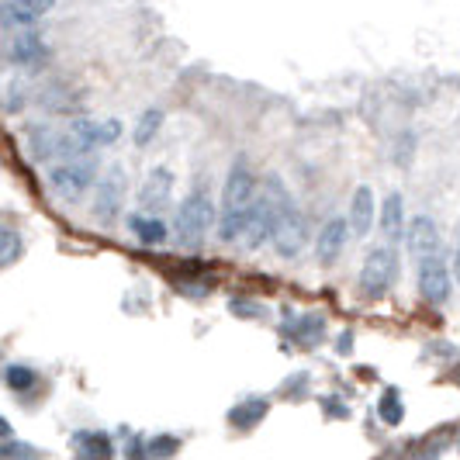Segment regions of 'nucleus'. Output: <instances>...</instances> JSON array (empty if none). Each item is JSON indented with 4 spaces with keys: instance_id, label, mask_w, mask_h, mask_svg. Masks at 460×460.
Segmentation results:
<instances>
[{
    "instance_id": "nucleus-1",
    "label": "nucleus",
    "mask_w": 460,
    "mask_h": 460,
    "mask_svg": "<svg viewBox=\"0 0 460 460\" xmlns=\"http://www.w3.org/2000/svg\"><path fill=\"white\" fill-rule=\"evenodd\" d=\"M267 184H270V187H267V198H270L274 215H277L274 246H277V253L284 256V260H295V256L305 250V243H308V226H305V215H301L298 201L288 194V187L280 184V177H270Z\"/></svg>"
},
{
    "instance_id": "nucleus-2",
    "label": "nucleus",
    "mask_w": 460,
    "mask_h": 460,
    "mask_svg": "<svg viewBox=\"0 0 460 460\" xmlns=\"http://www.w3.org/2000/svg\"><path fill=\"white\" fill-rule=\"evenodd\" d=\"M211 222H215V201H211V194H208L205 187L198 184L184 198L181 211H177V222H173L177 239L184 243L187 250H198V246L205 243Z\"/></svg>"
},
{
    "instance_id": "nucleus-3",
    "label": "nucleus",
    "mask_w": 460,
    "mask_h": 460,
    "mask_svg": "<svg viewBox=\"0 0 460 460\" xmlns=\"http://www.w3.org/2000/svg\"><path fill=\"white\" fill-rule=\"evenodd\" d=\"M398 270H402V263H398L394 246H374L360 267V295L367 301L385 298L398 280Z\"/></svg>"
},
{
    "instance_id": "nucleus-4",
    "label": "nucleus",
    "mask_w": 460,
    "mask_h": 460,
    "mask_svg": "<svg viewBox=\"0 0 460 460\" xmlns=\"http://www.w3.org/2000/svg\"><path fill=\"white\" fill-rule=\"evenodd\" d=\"M93 177H97V163H93L91 153H87V156H66V163L52 166L49 184H52V190H56L59 198L76 201V198L87 194V187L93 184Z\"/></svg>"
},
{
    "instance_id": "nucleus-5",
    "label": "nucleus",
    "mask_w": 460,
    "mask_h": 460,
    "mask_svg": "<svg viewBox=\"0 0 460 460\" xmlns=\"http://www.w3.org/2000/svg\"><path fill=\"white\" fill-rule=\"evenodd\" d=\"M415 288H419V298L426 305H447L450 291H454V274L447 267V260L439 253H429L419 260V274H415Z\"/></svg>"
},
{
    "instance_id": "nucleus-6",
    "label": "nucleus",
    "mask_w": 460,
    "mask_h": 460,
    "mask_svg": "<svg viewBox=\"0 0 460 460\" xmlns=\"http://www.w3.org/2000/svg\"><path fill=\"white\" fill-rule=\"evenodd\" d=\"M256 194V177L250 170V163L243 156H235L229 166V177L222 187V211H235V208H246Z\"/></svg>"
},
{
    "instance_id": "nucleus-7",
    "label": "nucleus",
    "mask_w": 460,
    "mask_h": 460,
    "mask_svg": "<svg viewBox=\"0 0 460 460\" xmlns=\"http://www.w3.org/2000/svg\"><path fill=\"white\" fill-rule=\"evenodd\" d=\"M277 232V215L270 198H260V201H250V211H246V229H243V239L250 250H263L267 243H274Z\"/></svg>"
},
{
    "instance_id": "nucleus-8",
    "label": "nucleus",
    "mask_w": 460,
    "mask_h": 460,
    "mask_svg": "<svg viewBox=\"0 0 460 460\" xmlns=\"http://www.w3.org/2000/svg\"><path fill=\"white\" fill-rule=\"evenodd\" d=\"M121 201H125V173L111 170L101 187H97V201H93V215L101 226H111L118 215H121Z\"/></svg>"
},
{
    "instance_id": "nucleus-9",
    "label": "nucleus",
    "mask_w": 460,
    "mask_h": 460,
    "mask_svg": "<svg viewBox=\"0 0 460 460\" xmlns=\"http://www.w3.org/2000/svg\"><path fill=\"white\" fill-rule=\"evenodd\" d=\"M346 243H349V222H346L343 215L329 218L323 229H319V235H315V256H319V263L332 267L343 256Z\"/></svg>"
},
{
    "instance_id": "nucleus-10",
    "label": "nucleus",
    "mask_w": 460,
    "mask_h": 460,
    "mask_svg": "<svg viewBox=\"0 0 460 460\" xmlns=\"http://www.w3.org/2000/svg\"><path fill=\"white\" fill-rule=\"evenodd\" d=\"M405 239H409V253L415 260L429 253H439V229L429 215H415L412 222L405 226Z\"/></svg>"
},
{
    "instance_id": "nucleus-11",
    "label": "nucleus",
    "mask_w": 460,
    "mask_h": 460,
    "mask_svg": "<svg viewBox=\"0 0 460 460\" xmlns=\"http://www.w3.org/2000/svg\"><path fill=\"white\" fill-rule=\"evenodd\" d=\"M374 218H377V201H374V190L367 184H360L353 190V198H349V211H346V222H349V232L353 235H367L370 226H374Z\"/></svg>"
},
{
    "instance_id": "nucleus-12",
    "label": "nucleus",
    "mask_w": 460,
    "mask_h": 460,
    "mask_svg": "<svg viewBox=\"0 0 460 460\" xmlns=\"http://www.w3.org/2000/svg\"><path fill=\"white\" fill-rule=\"evenodd\" d=\"M56 0H4L0 4V24L11 28H31L46 11H52Z\"/></svg>"
},
{
    "instance_id": "nucleus-13",
    "label": "nucleus",
    "mask_w": 460,
    "mask_h": 460,
    "mask_svg": "<svg viewBox=\"0 0 460 460\" xmlns=\"http://www.w3.org/2000/svg\"><path fill=\"white\" fill-rule=\"evenodd\" d=\"M170 194H173V173L170 170H153L149 181L138 187V205L153 215H160L163 208L170 205Z\"/></svg>"
},
{
    "instance_id": "nucleus-14",
    "label": "nucleus",
    "mask_w": 460,
    "mask_h": 460,
    "mask_svg": "<svg viewBox=\"0 0 460 460\" xmlns=\"http://www.w3.org/2000/svg\"><path fill=\"white\" fill-rule=\"evenodd\" d=\"M267 412H270V402L260 398V394H250V398H243L229 412V426L239 429V433H250V429H256L267 419Z\"/></svg>"
},
{
    "instance_id": "nucleus-15",
    "label": "nucleus",
    "mask_w": 460,
    "mask_h": 460,
    "mask_svg": "<svg viewBox=\"0 0 460 460\" xmlns=\"http://www.w3.org/2000/svg\"><path fill=\"white\" fill-rule=\"evenodd\" d=\"M128 229L136 232V239L142 246H163L166 243V222H163L160 215H153V211H138V215H128Z\"/></svg>"
},
{
    "instance_id": "nucleus-16",
    "label": "nucleus",
    "mask_w": 460,
    "mask_h": 460,
    "mask_svg": "<svg viewBox=\"0 0 460 460\" xmlns=\"http://www.w3.org/2000/svg\"><path fill=\"white\" fill-rule=\"evenodd\" d=\"M377 222H381V232L388 235V243H398L405 235V201H402V194H388L385 198Z\"/></svg>"
},
{
    "instance_id": "nucleus-17",
    "label": "nucleus",
    "mask_w": 460,
    "mask_h": 460,
    "mask_svg": "<svg viewBox=\"0 0 460 460\" xmlns=\"http://www.w3.org/2000/svg\"><path fill=\"white\" fill-rule=\"evenodd\" d=\"M73 450L80 457H111L115 454V443H111L108 433H101V429H80V433H73Z\"/></svg>"
},
{
    "instance_id": "nucleus-18",
    "label": "nucleus",
    "mask_w": 460,
    "mask_h": 460,
    "mask_svg": "<svg viewBox=\"0 0 460 460\" xmlns=\"http://www.w3.org/2000/svg\"><path fill=\"white\" fill-rule=\"evenodd\" d=\"M46 42L35 35V31H24L14 39V46H11V59L18 63V66H39L42 59H46Z\"/></svg>"
},
{
    "instance_id": "nucleus-19",
    "label": "nucleus",
    "mask_w": 460,
    "mask_h": 460,
    "mask_svg": "<svg viewBox=\"0 0 460 460\" xmlns=\"http://www.w3.org/2000/svg\"><path fill=\"white\" fill-rule=\"evenodd\" d=\"M377 419L385 426H402L405 422V402H402V394L394 392V388H388L377 398Z\"/></svg>"
},
{
    "instance_id": "nucleus-20",
    "label": "nucleus",
    "mask_w": 460,
    "mask_h": 460,
    "mask_svg": "<svg viewBox=\"0 0 460 460\" xmlns=\"http://www.w3.org/2000/svg\"><path fill=\"white\" fill-rule=\"evenodd\" d=\"M163 128V111L160 108H146L142 115H138L136 121V132H132V138H136V146H149L153 138H156V132Z\"/></svg>"
},
{
    "instance_id": "nucleus-21",
    "label": "nucleus",
    "mask_w": 460,
    "mask_h": 460,
    "mask_svg": "<svg viewBox=\"0 0 460 460\" xmlns=\"http://www.w3.org/2000/svg\"><path fill=\"white\" fill-rule=\"evenodd\" d=\"M246 208H235V211H222V218H218V235L226 239V243H235V239H243V229H246Z\"/></svg>"
},
{
    "instance_id": "nucleus-22",
    "label": "nucleus",
    "mask_w": 460,
    "mask_h": 460,
    "mask_svg": "<svg viewBox=\"0 0 460 460\" xmlns=\"http://www.w3.org/2000/svg\"><path fill=\"white\" fill-rule=\"evenodd\" d=\"M291 332H295V340H298V343H305V346L319 343V340L325 336V319H323V315H301L298 325H295Z\"/></svg>"
},
{
    "instance_id": "nucleus-23",
    "label": "nucleus",
    "mask_w": 460,
    "mask_h": 460,
    "mask_svg": "<svg viewBox=\"0 0 460 460\" xmlns=\"http://www.w3.org/2000/svg\"><path fill=\"white\" fill-rule=\"evenodd\" d=\"M22 250H24L22 235L11 229V226H0V267H11L22 256Z\"/></svg>"
},
{
    "instance_id": "nucleus-24",
    "label": "nucleus",
    "mask_w": 460,
    "mask_h": 460,
    "mask_svg": "<svg viewBox=\"0 0 460 460\" xmlns=\"http://www.w3.org/2000/svg\"><path fill=\"white\" fill-rule=\"evenodd\" d=\"M4 381H7V388H14V392H28L35 381H39V374L31 367H7V374H4Z\"/></svg>"
},
{
    "instance_id": "nucleus-25",
    "label": "nucleus",
    "mask_w": 460,
    "mask_h": 460,
    "mask_svg": "<svg viewBox=\"0 0 460 460\" xmlns=\"http://www.w3.org/2000/svg\"><path fill=\"white\" fill-rule=\"evenodd\" d=\"M177 447H181V437H170V433H163V437H156L153 443H149V457H170V454H177Z\"/></svg>"
},
{
    "instance_id": "nucleus-26",
    "label": "nucleus",
    "mask_w": 460,
    "mask_h": 460,
    "mask_svg": "<svg viewBox=\"0 0 460 460\" xmlns=\"http://www.w3.org/2000/svg\"><path fill=\"white\" fill-rule=\"evenodd\" d=\"M229 312L232 315H239V319H256V315H263V308L250 298H232L229 301Z\"/></svg>"
},
{
    "instance_id": "nucleus-27",
    "label": "nucleus",
    "mask_w": 460,
    "mask_h": 460,
    "mask_svg": "<svg viewBox=\"0 0 460 460\" xmlns=\"http://www.w3.org/2000/svg\"><path fill=\"white\" fill-rule=\"evenodd\" d=\"M39 450L35 447H24V443H4L0 447V457H35Z\"/></svg>"
},
{
    "instance_id": "nucleus-28",
    "label": "nucleus",
    "mask_w": 460,
    "mask_h": 460,
    "mask_svg": "<svg viewBox=\"0 0 460 460\" xmlns=\"http://www.w3.org/2000/svg\"><path fill=\"white\" fill-rule=\"evenodd\" d=\"M325 412L332 415V419H349V409H346L340 398H323Z\"/></svg>"
},
{
    "instance_id": "nucleus-29",
    "label": "nucleus",
    "mask_w": 460,
    "mask_h": 460,
    "mask_svg": "<svg viewBox=\"0 0 460 460\" xmlns=\"http://www.w3.org/2000/svg\"><path fill=\"white\" fill-rule=\"evenodd\" d=\"M450 274L460 284V232H457V246H454V263H450Z\"/></svg>"
},
{
    "instance_id": "nucleus-30",
    "label": "nucleus",
    "mask_w": 460,
    "mask_h": 460,
    "mask_svg": "<svg viewBox=\"0 0 460 460\" xmlns=\"http://www.w3.org/2000/svg\"><path fill=\"white\" fill-rule=\"evenodd\" d=\"M346 346H353V340H349V336H346V332H343V336H340V353H343Z\"/></svg>"
},
{
    "instance_id": "nucleus-31",
    "label": "nucleus",
    "mask_w": 460,
    "mask_h": 460,
    "mask_svg": "<svg viewBox=\"0 0 460 460\" xmlns=\"http://www.w3.org/2000/svg\"><path fill=\"white\" fill-rule=\"evenodd\" d=\"M0 437H11V426H7L4 419H0Z\"/></svg>"
},
{
    "instance_id": "nucleus-32",
    "label": "nucleus",
    "mask_w": 460,
    "mask_h": 460,
    "mask_svg": "<svg viewBox=\"0 0 460 460\" xmlns=\"http://www.w3.org/2000/svg\"><path fill=\"white\" fill-rule=\"evenodd\" d=\"M457 385H460V374H457Z\"/></svg>"
}]
</instances>
